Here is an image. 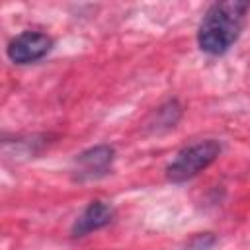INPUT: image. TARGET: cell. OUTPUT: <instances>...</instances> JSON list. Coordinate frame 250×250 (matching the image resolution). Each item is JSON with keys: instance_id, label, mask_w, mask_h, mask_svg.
Instances as JSON below:
<instances>
[{"instance_id": "obj_1", "label": "cell", "mask_w": 250, "mask_h": 250, "mask_svg": "<svg viewBox=\"0 0 250 250\" xmlns=\"http://www.w3.org/2000/svg\"><path fill=\"white\" fill-rule=\"evenodd\" d=\"M250 12L246 0H225L211 4L197 25V47L211 55H225L240 37Z\"/></svg>"}, {"instance_id": "obj_2", "label": "cell", "mask_w": 250, "mask_h": 250, "mask_svg": "<svg viewBox=\"0 0 250 250\" xmlns=\"http://www.w3.org/2000/svg\"><path fill=\"white\" fill-rule=\"evenodd\" d=\"M223 152V145L217 139H201L186 145L176 152V156L166 166V178L172 184H184L193 180L203 170H207Z\"/></svg>"}, {"instance_id": "obj_3", "label": "cell", "mask_w": 250, "mask_h": 250, "mask_svg": "<svg viewBox=\"0 0 250 250\" xmlns=\"http://www.w3.org/2000/svg\"><path fill=\"white\" fill-rule=\"evenodd\" d=\"M115 148L111 145H94L74 156L72 178L74 182H92L107 176L113 168Z\"/></svg>"}, {"instance_id": "obj_4", "label": "cell", "mask_w": 250, "mask_h": 250, "mask_svg": "<svg viewBox=\"0 0 250 250\" xmlns=\"http://www.w3.org/2000/svg\"><path fill=\"white\" fill-rule=\"evenodd\" d=\"M55 47L51 35L35 29L21 31L14 39H10L6 47V55L14 64H31L47 57Z\"/></svg>"}, {"instance_id": "obj_5", "label": "cell", "mask_w": 250, "mask_h": 250, "mask_svg": "<svg viewBox=\"0 0 250 250\" xmlns=\"http://www.w3.org/2000/svg\"><path fill=\"white\" fill-rule=\"evenodd\" d=\"M113 219H115L113 205H109L102 199L90 201L88 207L74 219V223L70 227V236L72 238H82L90 232H96V230L107 227Z\"/></svg>"}, {"instance_id": "obj_6", "label": "cell", "mask_w": 250, "mask_h": 250, "mask_svg": "<svg viewBox=\"0 0 250 250\" xmlns=\"http://www.w3.org/2000/svg\"><path fill=\"white\" fill-rule=\"evenodd\" d=\"M182 113H184V107H182V104L176 98L166 100L164 104H160L158 107H154L150 111V115L145 121V129L148 133H164V131H170L182 119Z\"/></svg>"}, {"instance_id": "obj_7", "label": "cell", "mask_w": 250, "mask_h": 250, "mask_svg": "<svg viewBox=\"0 0 250 250\" xmlns=\"http://www.w3.org/2000/svg\"><path fill=\"white\" fill-rule=\"evenodd\" d=\"M217 244V236L211 234V232H201V234H195L184 250H213Z\"/></svg>"}]
</instances>
